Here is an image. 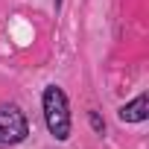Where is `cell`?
I'll list each match as a JSON object with an SVG mask.
<instances>
[{
	"label": "cell",
	"mask_w": 149,
	"mask_h": 149,
	"mask_svg": "<svg viewBox=\"0 0 149 149\" xmlns=\"http://www.w3.org/2000/svg\"><path fill=\"white\" fill-rule=\"evenodd\" d=\"M117 117H120L123 123H143V120L149 117V97H146V94L134 97L132 102H126V105L117 111Z\"/></svg>",
	"instance_id": "obj_3"
},
{
	"label": "cell",
	"mask_w": 149,
	"mask_h": 149,
	"mask_svg": "<svg viewBox=\"0 0 149 149\" xmlns=\"http://www.w3.org/2000/svg\"><path fill=\"white\" fill-rule=\"evenodd\" d=\"M41 105H44V123L50 129V134L56 140H67L70 137V111H67V97L58 85H47L41 94Z\"/></svg>",
	"instance_id": "obj_1"
},
{
	"label": "cell",
	"mask_w": 149,
	"mask_h": 149,
	"mask_svg": "<svg viewBox=\"0 0 149 149\" xmlns=\"http://www.w3.org/2000/svg\"><path fill=\"white\" fill-rule=\"evenodd\" d=\"M58 6H61V0H56V9H58Z\"/></svg>",
	"instance_id": "obj_5"
},
{
	"label": "cell",
	"mask_w": 149,
	"mask_h": 149,
	"mask_svg": "<svg viewBox=\"0 0 149 149\" xmlns=\"http://www.w3.org/2000/svg\"><path fill=\"white\" fill-rule=\"evenodd\" d=\"M88 123H91V129L97 134H105V120L100 117V111H88Z\"/></svg>",
	"instance_id": "obj_4"
},
{
	"label": "cell",
	"mask_w": 149,
	"mask_h": 149,
	"mask_svg": "<svg viewBox=\"0 0 149 149\" xmlns=\"http://www.w3.org/2000/svg\"><path fill=\"white\" fill-rule=\"evenodd\" d=\"M26 134H29L26 114H24L18 105H9V102L0 105V149L26 140Z\"/></svg>",
	"instance_id": "obj_2"
}]
</instances>
